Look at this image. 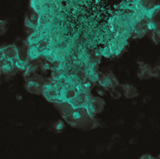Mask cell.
Instances as JSON below:
<instances>
[{
	"instance_id": "1",
	"label": "cell",
	"mask_w": 160,
	"mask_h": 159,
	"mask_svg": "<svg viewBox=\"0 0 160 159\" xmlns=\"http://www.w3.org/2000/svg\"><path fill=\"white\" fill-rule=\"evenodd\" d=\"M20 57V49L16 43L1 45L0 48V61L5 60L15 61Z\"/></svg>"
},
{
	"instance_id": "2",
	"label": "cell",
	"mask_w": 160,
	"mask_h": 159,
	"mask_svg": "<svg viewBox=\"0 0 160 159\" xmlns=\"http://www.w3.org/2000/svg\"><path fill=\"white\" fill-rule=\"evenodd\" d=\"M45 81L41 79L39 76H33L29 79L25 80L24 89L33 95H41L42 94V87Z\"/></svg>"
},
{
	"instance_id": "3",
	"label": "cell",
	"mask_w": 160,
	"mask_h": 159,
	"mask_svg": "<svg viewBox=\"0 0 160 159\" xmlns=\"http://www.w3.org/2000/svg\"><path fill=\"white\" fill-rule=\"evenodd\" d=\"M41 95L48 102L52 103L59 96V91L55 87L54 82H52V81H45V82L43 83Z\"/></svg>"
},
{
	"instance_id": "4",
	"label": "cell",
	"mask_w": 160,
	"mask_h": 159,
	"mask_svg": "<svg viewBox=\"0 0 160 159\" xmlns=\"http://www.w3.org/2000/svg\"><path fill=\"white\" fill-rule=\"evenodd\" d=\"M139 67L137 70V76L142 81H148L153 79V67L144 62H138Z\"/></svg>"
},
{
	"instance_id": "5",
	"label": "cell",
	"mask_w": 160,
	"mask_h": 159,
	"mask_svg": "<svg viewBox=\"0 0 160 159\" xmlns=\"http://www.w3.org/2000/svg\"><path fill=\"white\" fill-rule=\"evenodd\" d=\"M118 88H120L121 92L123 93L125 97L128 99H133V98L139 97V95H140V91L138 90V88L130 83H127V82L122 83V84H120V86Z\"/></svg>"
},
{
	"instance_id": "6",
	"label": "cell",
	"mask_w": 160,
	"mask_h": 159,
	"mask_svg": "<svg viewBox=\"0 0 160 159\" xmlns=\"http://www.w3.org/2000/svg\"><path fill=\"white\" fill-rule=\"evenodd\" d=\"M0 69H1V74L5 76L7 79L12 78L17 71L14 66V61H10V60H5L1 62Z\"/></svg>"
},
{
	"instance_id": "7",
	"label": "cell",
	"mask_w": 160,
	"mask_h": 159,
	"mask_svg": "<svg viewBox=\"0 0 160 159\" xmlns=\"http://www.w3.org/2000/svg\"><path fill=\"white\" fill-rule=\"evenodd\" d=\"M42 39H44L43 36L41 35L39 30H36V31H32L29 32L27 35V37L25 39V43L28 47L30 46H34V45H38Z\"/></svg>"
},
{
	"instance_id": "8",
	"label": "cell",
	"mask_w": 160,
	"mask_h": 159,
	"mask_svg": "<svg viewBox=\"0 0 160 159\" xmlns=\"http://www.w3.org/2000/svg\"><path fill=\"white\" fill-rule=\"evenodd\" d=\"M27 58L29 62H35L41 58V52L38 48L37 45L30 46L27 49Z\"/></svg>"
},
{
	"instance_id": "9",
	"label": "cell",
	"mask_w": 160,
	"mask_h": 159,
	"mask_svg": "<svg viewBox=\"0 0 160 159\" xmlns=\"http://www.w3.org/2000/svg\"><path fill=\"white\" fill-rule=\"evenodd\" d=\"M38 64H37L35 62H30L28 64L27 67L25 68V70L23 71V78L26 80V79H29V78L35 76V73L38 70Z\"/></svg>"
},
{
	"instance_id": "10",
	"label": "cell",
	"mask_w": 160,
	"mask_h": 159,
	"mask_svg": "<svg viewBox=\"0 0 160 159\" xmlns=\"http://www.w3.org/2000/svg\"><path fill=\"white\" fill-rule=\"evenodd\" d=\"M107 78H108V82H109V85H110V89H116L120 86V82L118 81V78L112 72L107 74Z\"/></svg>"
},
{
	"instance_id": "11",
	"label": "cell",
	"mask_w": 160,
	"mask_h": 159,
	"mask_svg": "<svg viewBox=\"0 0 160 159\" xmlns=\"http://www.w3.org/2000/svg\"><path fill=\"white\" fill-rule=\"evenodd\" d=\"M29 63L30 62L28 60H23V59L19 58V59H16L14 61V66H15V68L17 71H22L23 72L25 70V68L27 67Z\"/></svg>"
},
{
	"instance_id": "12",
	"label": "cell",
	"mask_w": 160,
	"mask_h": 159,
	"mask_svg": "<svg viewBox=\"0 0 160 159\" xmlns=\"http://www.w3.org/2000/svg\"><path fill=\"white\" fill-rule=\"evenodd\" d=\"M52 127L54 129V131L56 133H61L65 130L66 128V124L64 122V120H57L56 122H54V124L52 125Z\"/></svg>"
},
{
	"instance_id": "13",
	"label": "cell",
	"mask_w": 160,
	"mask_h": 159,
	"mask_svg": "<svg viewBox=\"0 0 160 159\" xmlns=\"http://www.w3.org/2000/svg\"><path fill=\"white\" fill-rule=\"evenodd\" d=\"M158 27H160V22L158 21H157V20H154L153 19V20H148L146 22V28L150 32L156 30Z\"/></svg>"
},
{
	"instance_id": "14",
	"label": "cell",
	"mask_w": 160,
	"mask_h": 159,
	"mask_svg": "<svg viewBox=\"0 0 160 159\" xmlns=\"http://www.w3.org/2000/svg\"><path fill=\"white\" fill-rule=\"evenodd\" d=\"M150 37L152 39V41L156 44V45H159L160 44V27L157 28L156 30L152 31L150 34Z\"/></svg>"
},
{
	"instance_id": "15",
	"label": "cell",
	"mask_w": 160,
	"mask_h": 159,
	"mask_svg": "<svg viewBox=\"0 0 160 159\" xmlns=\"http://www.w3.org/2000/svg\"><path fill=\"white\" fill-rule=\"evenodd\" d=\"M86 74H87V79L90 82H92L93 83L98 82V80H99V77H100V72L93 71V72H88Z\"/></svg>"
},
{
	"instance_id": "16",
	"label": "cell",
	"mask_w": 160,
	"mask_h": 159,
	"mask_svg": "<svg viewBox=\"0 0 160 159\" xmlns=\"http://www.w3.org/2000/svg\"><path fill=\"white\" fill-rule=\"evenodd\" d=\"M101 51V55L105 58H112L113 57V53H112V51L110 49L109 46H106L102 49H100Z\"/></svg>"
},
{
	"instance_id": "17",
	"label": "cell",
	"mask_w": 160,
	"mask_h": 159,
	"mask_svg": "<svg viewBox=\"0 0 160 159\" xmlns=\"http://www.w3.org/2000/svg\"><path fill=\"white\" fill-rule=\"evenodd\" d=\"M109 92H110L111 97H112L113 99H119V98L122 97V95H123V93L121 92V90H119L118 88H116V89H112V90H110Z\"/></svg>"
},
{
	"instance_id": "18",
	"label": "cell",
	"mask_w": 160,
	"mask_h": 159,
	"mask_svg": "<svg viewBox=\"0 0 160 159\" xmlns=\"http://www.w3.org/2000/svg\"><path fill=\"white\" fill-rule=\"evenodd\" d=\"M8 22L7 20H2L0 21V34L4 35L8 31Z\"/></svg>"
},
{
	"instance_id": "19",
	"label": "cell",
	"mask_w": 160,
	"mask_h": 159,
	"mask_svg": "<svg viewBox=\"0 0 160 159\" xmlns=\"http://www.w3.org/2000/svg\"><path fill=\"white\" fill-rule=\"evenodd\" d=\"M153 77L157 80H160V65L158 64L153 67Z\"/></svg>"
},
{
	"instance_id": "20",
	"label": "cell",
	"mask_w": 160,
	"mask_h": 159,
	"mask_svg": "<svg viewBox=\"0 0 160 159\" xmlns=\"http://www.w3.org/2000/svg\"><path fill=\"white\" fill-rule=\"evenodd\" d=\"M83 86H84V89H85V91L87 92V93H90V91H91V89L93 88V86H94V84L95 83H93L92 82H90L88 79L86 80V81H84L83 82Z\"/></svg>"
},
{
	"instance_id": "21",
	"label": "cell",
	"mask_w": 160,
	"mask_h": 159,
	"mask_svg": "<svg viewBox=\"0 0 160 159\" xmlns=\"http://www.w3.org/2000/svg\"><path fill=\"white\" fill-rule=\"evenodd\" d=\"M120 140H121V137L119 136V135H113L112 137V142L113 143H118V142H120Z\"/></svg>"
},
{
	"instance_id": "22",
	"label": "cell",
	"mask_w": 160,
	"mask_h": 159,
	"mask_svg": "<svg viewBox=\"0 0 160 159\" xmlns=\"http://www.w3.org/2000/svg\"><path fill=\"white\" fill-rule=\"evenodd\" d=\"M152 157H153L152 155H150V154H144V155H142L139 159H152Z\"/></svg>"
},
{
	"instance_id": "23",
	"label": "cell",
	"mask_w": 160,
	"mask_h": 159,
	"mask_svg": "<svg viewBox=\"0 0 160 159\" xmlns=\"http://www.w3.org/2000/svg\"><path fill=\"white\" fill-rule=\"evenodd\" d=\"M97 93L99 94L100 96H104V95H105V90H104L103 88L100 87V88H98V89L97 90Z\"/></svg>"
},
{
	"instance_id": "24",
	"label": "cell",
	"mask_w": 160,
	"mask_h": 159,
	"mask_svg": "<svg viewBox=\"0 0 160 159\" xmlns=\"http://www.w3.org/2000/svg\"><path fill=\"white\" fill-rule=\"evenodd\" d=\"M151 98H152V97H151L150 95L146 96V97H144V99H143V103H148V101L151 100Z\"/></svg>"
},
{
	"instance_id": "25",
	"label": "cell",
	"mask_w": 160,
	"mask_h": 159,
	"mask_svg": "<svg viewBox=\"0 0 160 159\" xmlns=\"http://www.w3.org/2000/svg\"><path fill=\"white\" fill-rule=\"evenodd\" d=\"M16 98H17V100H22V97L21 95H17L16 96Z\"/></svg>"
},
{
	"instance_id": "26",
	"label": "cell",
	"mask_w": 160,
	"mask_h": 159,
	"mask_svg": "<svg viewBox=\"0 0 160 159\" xmlns=\"http://www.w3.org/2000/svg\"><path fill=\"white\" fill-rule=\"evenodd\" d=\"M158 158L160 159V154H159V155H158Z\"/></svg>"
},
{
	"instance_id": "27",
	"label": "cell",
	"mask_w": 160,
	"mask_h": 159,
	"mask_svg": "<svg viewBox=\"0 0 160 159\" xmlns=\"http://www.w3.org/2000/svg\"><path fill=\"white\" fill-rule=\"evenodd\" d=\"M158 64H159V65H160V57H159V63H158Z\"/></svg>"
}]
</instances>
